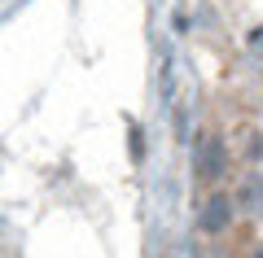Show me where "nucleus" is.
I'll use <instances>...</instances> for the list:
<instances>
[{"label":"nucleus","instance_id":"obj_3","mask_svg":"<svg viewBox=\"0 0 263 258\" xmlns=\"http://www.w3.org/2000/svg\"><path fill=\"white\" fill-rule=\"evenodd\" d=\"M237 206H241V210L263 214V175H250V180L241 184V193H237Z\"/></svg>","mask_w":263,"mask_h":258},{"label":"nucleus","instance_id":"obj_4","mask_svg":"<svg viewBox=\"0 0 263 258\" xmlns=\"http://www.w3.org/2000/svg\"><path fill=\"white\" fill-rule=\"evenodd\" d=\"M246 258H263V245H254V249H250V254H246Z\"/></svg>","mask_w":263,"mask_h":258},{"label":"nucleus","instance_id":"obj_2","mask_svg":"<svg viewBox=\"0 0 263 258\" xmlns=\"http://www.w3.org/2000/svg\"><path fill=\"white\" fill-rule=\"evenodd\" d=\"M233 210H237V202L228 193H215L206 206H202V214H197V228L202 232H224L228 223H233Z\"/></svg>","mask_w":263,"mask_h":258},{"label":"nucleus","instance_id":"obj_1","mask_svg":"<svg viewBox=\"0 0 263 258\" xmlns=\"http://www.w3.org/2000/svg\"><path fill=\"white\" fill-rule=\"evenodd\" d=\"M224 166H228V149L219 136H202L193 145V175L197 180H219Z\"/></svg>","mask_w":263,"mask_h":258}]
</instances>
